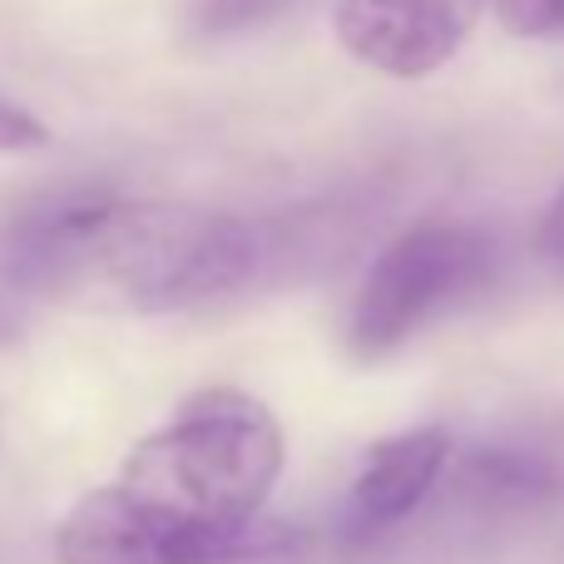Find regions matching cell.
<instances>
[{"label":"cell","instance_id":"6da1fadb","mask_svg":"<svg viewBox=\"0 0 564 564\" xmlns=\"http://www.w3.org/2000/svg\"><path fill=\"white\" fill-rule=\"evenodd\" d=\"M288 466V436L258 397L208 387L124 456L115 486L159 510L214 525H253Z\"/></svg>","mask_w":564,"mask_h":564},{"label":"cell","instance_id":"7a4b0ae2","mask_svg":"<svg viewBox=\"0 0 564 564\" xmlns=\"http://www.w3.org/2000/svg\"><path fill=\"white\" fill-rule=\"evenodd\" d=\"M564 500V441L510 431L451 456L431 506L377 555L391 564H456L530 530Z\"/></svg>","mask_w":564,"mask_h":564},{"label":"cell","instance_id":"3957f363","mask_svg":"<svg viewBox=\"0 0 564 564\" xmlns=\"http://www.w3.org/2000/svg\"><path fill=\"white\" fill-rule=\"evenodd\" d=\"M500 268V238L486 224L426 218L401 228L351 297L347 351L357 361H387L431 322L486 297Z\"/></svg>","mask_w":564,"mask_h":564},{"label":"cell","instance_id":"277c9868","mask_svg":"<svg viewBox=\"0 0 564 564\" xmlns=\"http://www.w3.org/2000/svg\"><path fill=\"white\" fill-rule=\"evenodd\" d=\"M55 555L59 564H307L312 540L288 520L214 525L105 486L59 520Z\"/></svg>","mask_w":564,"mask_h":564},{"label":"cell","instance_id":"5b68a950","mask_svg":"<svg viewBox=\"0 0 564 564\" xmlns=\"http://www.w3.org/2000/svg\"><path fill=\"white\" fill-rule=\"evenodd\" d=\"M391 208L387 184H347L332 194L253 214V297L337 273Z\"/></svg>","mask_w":564,"mask_h":564},{"label":"cell","instance_id":"8992f818","mask_svg":"<svg viewBox=\"0 0 564 564\" xmlns=\"http://www.w3.org/2000/svg\"><path fill=\"white\" fill-rule=\"evenodd\" d=\"M486 0H337L332 30L351 59L387 79H426L456 59Z\"/></svg>","mask_w":564,"mask_h":564},{"label":"cell","instance_id":"52a82bcc","mask_svg":"<svg viewBox=\"0 0 564 564\" xmlns=\"http://www.w3.org/2000/svg\"><path fill=\"white\" fill-rule=\"evenodd\" d=\"M451 456L456 441L441 426H416L371 446L341 500V545L357 555H377L381 545H391L431 506L451 470Z\"/></svg>","mask_w":564,"mask_h":564},{"label":"cell","instance_id":"ba28073f","mask_svg":"<svg viewBox=\"0 0 564 564\" xmlns=\"http://www.w3.org/2000/svg\"><path fill=\"white\" fill-rule=\"evenodd\" d=\"M302 0H184L188 40H234L258 25H273Z\"/></svg>","mask_w":564,"mask_h":564},{"label":"cell","instance_id":"9c48e42d","mask_svg":"<svg viewBox=\"0 0 564 564\" xmlns=\"http://www.w3.org/2000/svg\"><path fill=\"white\" fill-rule=\"evenodd\" d=\"M50 144H55V134H50L45 119L30 115V109L15 105V99L0 95V154H6V159H25V154H45Z\"/></svg>","mask_w":564,"mask_h":564},{"label":"cell","instance_id":"30bf717a","mask_svg":"<svg viewBox=\"0 0 564 564\" xmlns=\"http://www.w3.org/2000/svg\"><path fill=\"white\" fill-rule=\"evenodd\" d=\"M506 30L516 35H555L564 30V0H496Z\"/></svg>","mask_w":564,"mask_h":564},{"label":"cell","instance_id":"8fae6325","mask_svg":"<svg viewBox=\"0 0 564 564\" xmlns=\"http://www.w3.org/2000/svg\"><path fill=\"white\" fill-rule=\"evenodd\" d=\"M535 253L545 258L550 268H560V273H564V184L555 188V198H550L545 214H540V228H535Z\"/></svg>","mask_w":564,"mask_h":564},{"label":"cell","instance_id":"7c38bea8","mask_svg":"<svg viewBox=\"0 0 564 564\" xmlns=\"http://www.w3.org/2000/svg\"><path fill=\"white\" fill-rule=\"evenodd\" d=\"M20 332H25V322H20L15 302L0 297V347H10V341H20Z\"/></svg>","mask_w":564,"mask_h":564}]
</instances>
